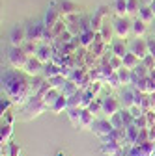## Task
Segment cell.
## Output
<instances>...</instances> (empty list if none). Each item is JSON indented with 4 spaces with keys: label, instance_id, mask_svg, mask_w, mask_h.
I'll list each match as a JSON object with an SVG mask.
<instances>
[{
    "label": "cell",
    "instance_id": "4fadbf2b",
    "mask_svg": "<svg viewBox=\"0 0 155 156\" xmlns=\"http://www.w3.org/2000/svg\"><path fill=\"white\" fill-rule=\"evenodd\" d=\"M58 21H62V13L58 11L54 6H51V8L47 9V13H45V21H43V23H45L47 28H52Z\"/></svg>",
    "mask_w": 155,
    "mask_h": 156
},
{
    "label": "cell",
    "instance_id": "8d00e7d4",
    "mask_svg": "<svg viewBox=\"0 0 155 156\" xmlns=\"http://www.w3.org/2000/svg\"><path fill=\"white\" fill-rule=\"evenodd\" d=\"M88 110L92 112V113H103V99L101 101H92L90 102V106H88Z\"/></svg>",
    "mask_w": 155,
    "mask_h": 156
},
{
    "label": "cell",
    "instance_id": "1f68e13d",
    "mask_svg": "<svg viewBox=\"0 0 155 156\" xmlns=\"http://www.w3.org/2000/svg\"><path fill=\"white\" fill-rule=\"evenodd\" d=\"M142 4L140 0H127V15H138Z\"/></svg>",
    "mask_w": 155,
    "mask_h": 156
},
{
    "label": "cell",
    "instance_id": "7bdbcfd3",
    "mask_svg": "<svg viewBox=\"0 0 155 156\" xmlns=\"http://www.w3.org/2000/svg\"><path fill=\"white\" fill-rule=\"evenodd\" d=\"M149 140L155 141V126H149Z\"/></svg>",
    "mask_w": 155,
    "mask_h": 156
},
{
    "label": "cell",
    "instance_id": "ac0fdd59",
    "mask_svg": "<svg viewBox=\"0 0 155 156\" xmlns=\"http://www.w3.org/2000/svg\"><path fill=\"white\" fill-rule=\"evenodd\" d=\"M99 34H101V37H103L105 43H112V35L116 34L114 32V24H110L108 21H105L103 26H101V30H99Z\"/></svg>",
    "mask_w": 155,
    "mask_h": 156
},
{
    "label": "cell",
    "instance_id": "4316f807",
    "mask_svg": "<svg viewBox=\"0 0 155 156\" xmlns=\"http://www.w3.org/2000/svg\"><path fill=\"white\" fill-rule=\"evenodd\" d=\"M138 126L137 125H129L127 128H125V132H127V143H131V145H134V141H137V138H138Z\"/></svg>",
    "mask_w": 155,
    "mask_h": 156
},
{
    "label": "cell",
    "instance_id": "ee69618b",
    "mask_svg": "<svg viewBox=\"0 0 155 156\" xmlns=\"http://www.w3.org/2000/svg\"><path fill=\"white\" fill-rule=\"evenodd\" d=\"M149 78H151V80L155 82V69H151V71H149Z\"/></svg>",
    "mask_w": 155,
    "mask_h": 156
},
{
    "label": "cell",
    "instance_id": "d6986e66",
    "mask_svg": "<svg viewBox=\"0 0 155 156\" xmlns=\"http://www.w3.org/2000/svg\"><path fill=\"white\" fill-rule=\"evenodd\" d=\"M64 110H67V97L64 93H60V97L54 101V104L51 106V112L52 113H62Z\"/></svg>",
    "mask_w": 155,
    "mask_h": 156
},
{
    "label": "cell",
    "instance_id": "7402d4cb",
    "mask_svg": "<svg viewBox=\"0 0 155 156\" xmlns=\"http://www.w3.org/2000/svg\"><path fill=\"white\" fill-rule=\"evenodd\" d=\"M36 56L40 58L43 63H47V62L52 60V48H51L47 43H43V45H40V48H37V54H36Z\"/></svg>",
    "mask_w": 155,
    "mask_h": 156
},
{
    "label": "cell",
    "instance_id": "74e56055",
    "mask_svg": "<svg viewBox=\"0 0 155 156\" xmlns=\"http://www.w3.org/2000/svg\"><path fill=\"white\" fill-rule=\"evenodd\" d=\"M108 86H110V87H114V89L122 86V80H120V76H118V73H116V71L108 76Z\"/></svg>",
    "mask_w": 155,
    "mask_h": 156
},
{
    "label": "cell",
    "instance_id": "5b68a950",
    "mask_svg": "<svg viewBox=\"0 0 155 156\" xmlns=\"http://www.w3.org/2000/svg\"><path fill=\"white\" fill-rule=\"evenodd\" d=\"M112 130H114V125H112L110 119H107V117H105V119H95L93 125H92V132L97 136V138H103V140Z\"/></svg>",
    "mask_w": 155,
    "mask_h": 156
},
{
    "label": "cell",
    "instance_id": "30bf717a",
    "mask_svg": "<svg viewBox=\"0 0 155 156\" xmlns=\"http://www.w3.org/2000/svg\"><path fill=\"white\" fill-rule=\"evenodd\" d=\"M25 41H26V26H21V24L13 26L11 32H9V43H11V47H21Z\"/></svg>",
    "mask_w": 155,
    "mask_h": 156
},
{
    "label": "cell",
    "instance_id": "3957f363",
    "mask_svg": "<svg viewBox=\"0 0 155 156\" xmlns=\"http://www.w3.org/2000/svg\"><path fill=\"white\" fill-rule=\"evenodd\" d=\"M28 58H30V56L25 52V48H23V47H11V48H9V54H8V60H9L11 67L21 69V71L26 67Z\"/></svg>",
    "mask_w": 155,
    "mask_h": 156
},
{
    "label": "cell",
    "instance_id": "7dc6e473",
    "mask_svg": "<svg viewBox=\"0 0 155 156\" xmlns=\"http://www.w3.org/2000/svg\"><path fill=\"white\" fill-rule=\"evenodd\" d=\"M151 156H155V151H153V154H151Z\"/></svg>",
    "mask_w": 155,
    "mask_h": 156
},
{
    "label": "cell",
    "instance_id": "44dd1931",
    "mask_svg": "<svg viewBox=\"0 0 155 156\" xmlns=\"http://www.w3.org/2000/svg\"><path fill=\"white\" fill-rule=\"evenodd\" d=\"M146 32H148V23H144L140 17L137 21H133V35L134 37H142V35H146Z\"/></svg>",
    "mask_w": 155,
    "mask_h": 156
},
{
    "label": "cell",
    "instance_id": "bcb514c9",
    "mask_svg": "<svg viewBox=\"0 0 155 156\" xmlns=\"http://www.w3.org/2000/svg\"><path fill=\"white\" fill-rule=\"evenodd\" d=\"M56 156H64V152H56Z\"/></svg>",
    "mask_w": 155,
    "mask_h": 156
},
{
    "label": "cell",
    "instance_id": "ffe728a7",
    "mask_svg": "<svg viewBox=\"0 0 155 156\" xmlns=\"http://www.w3.org/2000/svg\"><path fill=\"white\" fill-rule=\"evenodd\" d=\"M79 39H81V45L82 47H92V43L95 41V32L92 28H86L84 32L79 34Z\"/></svg>",
    "mask_w": 155,
    "mask_h": 156
},
{
    "label": "cell",
    "instance_id": "603a6c76",
    "mask_svg": "<svg viewBox=\"0 0 155 156\" xmlns=\"http://www.w3.org/2000/svg\"><path fill=\"white\" fill-rule=\"evenodd\" d=\"M67 117H69V121L75 128H79L81 125V115H82V108H67Z\"/></svg>",
    "mask_w": 155,
    "mask_h": 156
},
{
    "label": "cell",
    "instance_id": "d4e9b609",
    "mask_svg": "<svg viewBox=\"0 0 155 156\" xmlns=\"http://www.w3.org/2000/svg\"><path fill=\"white\" fill-rule=\"evenodd\" d=\"M138 17L142 19L144 23H153L155 21V13H153V9H151V6L149 4H144L142 8H140V11H138Z\"/></svg>",
    "mask_w": 155,
    "mask_h": 156
},
{
    "label": "cell",
    "instance_id": "d6a6232c",
    "mask_svg": "<svg viewBox=\"0 0 155 156\" xmlns=\"http://www.w3.org/2000/svg\"><path fill=\"white\" fill-rule=\"evenodd\" d=\"M21 47L25 48V52H26L28 56H36V54H37V48H40V47L36 45V41H30V39H26Z\"/></svg>",
    "mask_w": 155,
    "mask_h": 156
},
{
    "label": "cell",
    "instance_id": "60d3db41",
    "mask_svg": "<svg viewBox=\"0 0 155 156\" xmlns=\"http://www.w3.org/2000/svg\"><path fill=\"white\" fill-rule=\"evenodd\" d=\"M11 99H2V102H0V112H2V115H6L8 113V110H9V106H11Z\"/></svg>",
    "mask_w": 155,
    "mask_h": 156
},
{
    "label": "cell",
    "instance_id": "e575fe53",
    "mask_svg": "<svg viewBox=\"0 0 155 156\" xmlns=\"http://www.w3.org/2000/svg\"><path fill=\"white\" fill-rule=\"evenodd\" d=\"M146 141H149V128H140L138 130V138H137V141H134V145H142Z\"/></svg>",
    "mask_w": 155,
    "mask_h": 156
},
{
    "label": "cell",
    "instance_id": "9a60e30c",
    "mask_svg": "<svg viewBox=\"0 0 155 156\" xmlns=\"http://www.w3.org/2000/svg\"><path fill=\"white\" fill-rule=\"evenodd\" d=\"M93 121H95V113H92L88 108H82V115H81V125H79V130L92 128Z\"/></svg>",
    "mask_w": 155,
    "mask_h": 156
},
{
    "label": "cell",
    "instance_id": "f35d334b",
    "mask_svg": "<svg viewBox=\"0 0 155 156\" xmlns=\"http://www.w3.org/2000/svg\"><path fill=\"white\" fill-rule=\"evenodd\" d=\"M110 65L118 71V69H122L123 67V58H120V56H116V54H112V58H110Z\"/></svg>",
    "mask_w": 155,
    "mask_h": 156
},
{
    "label": "cell",
    "instance_id": "83f0119b",
    "mask_svg": "<svg viewBox=\"0 0 155 156\" xmlns=\"http://www.w3.org/2000/svg\"><path fill=\"white\" fill-rule=\"evenodd\" d=\"M60 97V91H58V87H51L45 95H43V99H45V102L49 104V110H51V106L54 104V101Z\"/></svg>",
    "mask_w": 155,
    "mask_h": 156
},
{
    "label": "cell",
    "instance_id": "cb8c5ba5",
    "mask_svg": "<svg viewBox=\"0 0 155 156\" xmlns=\"http://www.w3.org/2000/svg\"><path fill=\"white\" fill-rule=\"evenodd\" d=\"M43 74H45V78L58 76V74H62V67L56 65V63H52V62H47V63L43 65Z\"/></svg>",
    "mask_w": 155,
    "mask_h": 156
},
{
    "label": "cell",
    "instance_id": "c3c4849f",
    "mask_svg": "<svg viewBox=\"0 0 155 156\" xmlns=\"http://www.w3.org/2000/svg\"><path fill=\"white\" fill-rule=\"evenodd\" d=\"M19 156H21V154H19Z\"/></svg>",
    "mask_w": 155,
    "mask_h": 156
},
{
    "label": "cell",
    "instance_id": "f6af8a7d",
    "mask_svg": "<svg viewBox=\"0 0 155 156\" xmlns=\"http://www.w3.org/2000/svg\"><path fill=\"white\" fill-rule=\"evenodd\" d=\"M142 2H144V4H151V2H153V0H142Z\"/></svg>",
    "mask_w": 155,
    "mask_h": 156
},
{
    "label": "cell",
    "instance_id": "f546056e",
    "mask_svg": "<svg viewBox=\"0 0 155 156\" xmlns=\"http://www.w3.org/2000/svg\"><path fill=\"white\" fill-rule=\"evenodd\" d=\"M114 11H116V17H125L127 15V0H114Z\"/></svg>",
    "mask_w": 155,
    "mask_h": 156
},
{
    "label": "cell",
    "instance_id": "8fae6325",
    "mask_svg": "<svg viewBox=\"0 0 155 156\" xmlns=\"http://www.w3.org/2000/svg\"><path fill=\"white\" fill-rule=\"evenodd\" d=\"M43 62L40 60V58H37V56H30L28 58V63H26V67L23 69L28 76H37V74H40V73H43Z\"/></svg>",
    "mask_w": 155,
    "mask_h": 156
},
{
    "label": "cell",
    "instance_id": "6da1fadb",
    "mask_svg": "<svg viewBox=\"0 0 155 156\" xmlns=\"http://www.w3.org/2000/svg\"><path fill=\"white\" fill-rule=\"evenodd\" d=\"M2 89L6 95L17 104H25L32 93V84L28 80V74L21 73V69H6L2 73Z\"/></svg>",
    "mask_w": 155,
    "mask_h": 156
},
{
    "label": "cell",
    "instance_id": "5bb4252c",
    "mask_svg": "<svg viewBox=\"0 0 155 156\" xmlns=\"http://www.w3.org/2000/svg\"><path fill=\"white\" fill-rule=\"evenodd\" d=\"M110 50H112V54H116V56L123 58V56L129 52V47H127V43H125V39L118 37L116 41H112V43H110Z\"/></svg>",
    "mask_w": 155,
    "mask_h": 156
},
{
    "label": "cell",
    "instance_id": "836d02e7",
    "mask_svg": "<svg viewBox=\"0 0 155 156\" xmlns=\"http://www.w3.org/2000/svg\"><path fill=\"white\" fill-rule=\"evenodd\" d=\"M134 125H137L138 128H149L151 126V123H149V119H148L146 113H140L138 117H134Z\"/></svg>",
    "mask_w": 155,
    "mask_h": 156
},
{
    "label": "cell",
    "instance_id": "8992f818",
    "mask_svg": "<svg viewBox=\"0 0 155 156\" xmlns=\"http://www.w3.org/2000/svg\"><path fill=\"white\" fill-rule=\"evenodd\" d=\"M52 6L62 13V17H71V15H75V13L81 11V6L75 4V2H71V0H54Z\"/></svg>",
    "mask_w": 155,
    "mask_h": 156
},
{
    "label": "cell",
    "instance_id": "52a82bcc",
    "mask_svg": "<svg viewBox=\"0 0 155 156\" xmlns=\"http://www.w3.org/2000/svg\"><path fill=\"white\" fill-rule=\"evenodd\" d=\"M129 50H131L133 54H137L140 60H144V58L149 54L148 41H146V39H142V37H134L133 41H131V45H129Z\"/></svg>",
    "mask_w": 155,
    "mask_h": 156
},
{
    "label": "cell",
    "instance_id": "7a4b0ae2",
    "mask_svg": "<svg viewBox=\"0 0 155 156\" xmlns=\"http://www.w3.org/2000/svg\"><path fill=\"white\" fill-rule=\"evenodd\" d=\"M49 110V104L45 102V99L41 95H32L30 99L25 102V119H32V117H37L41 115L43 112Z\"/></svg>",
    "mask_w": 155,
    "mask_h": 156
},
{
    "label": "cell",
    "instance_id": "f1b7e54d",
    "mask_svg": "<svg viewBox=\"0 0 155 156\" xmlns=\"http://www.w3.org/2000/svg\"><path fill=\"white\" fill-rule=\"evenodd\" d=\"M11 134H13V126L8 125V123H2V134H0V141H2V145L9 143Z\"/></svg>",
    "mask_w": 155,
    "mask_h": 156
},
{
    "label": "cell",
    "instance_id": "b9f144b4",
    "mask_svg": "<svg viewBox=\"0 0 155 156\" xmlns=\"http://www.w3.org/2000/svg\"><path fill=\"white\" fill-rule=\"evenodd\" d=\"M148 47H149V54L155 58V39H149V41H148Z\"/></svg>",
    "mask_w": 155,
    "mask_h": 156
},
{
    "label": "cell",
    "instance_id": "e0dca14e",
    "mask_svg": "<svg viewBox=\"0 0 155 156\" xmlns=\"http://www.w3.org/2000/svg\"><path fill=\"white\" fill-rule=\"evenodd\" d=\"M140 62H142V60H140L137 54H133L131 50L123 56V67H127V69H131V71H133V69H137V67L140 65Z\"/></svg>",
    "mask_w": 155,
    "mask_h": 156
},
{
    "label": "cell",
    "instance_id": "ba28073f",
    "mask_svg": "<svg viewBox=\"0 0 155 156\" xmlns=\"http://www.w3.org/2000/svg\"><path fill=\"white\" fill-rule=\"evenodd\" d=\"M122 108H123L122 102L116 99V97H112V95H108V97L103 99V115H107V117H112L114 113H118Z\"/></svg>",
    "mask_w": 155,
    "mask_h": 156
},
{
    "label": "cell",
    "instance_id": "2e32d148",
    "mask_svg": "<svg viewBox=\"0 0 155 156\" xmlns=\"http://www.w3.org/2000/svg\"><path fill=\"white\" fill-rule=\"evenodd\" d=\"M137 104V93L134 89H125L123 95H122V106L123 108H133Z\"/></svg>",
    "mask_w": 155,
    "mask_h": 156
},
{
    "label": "cell",
    "instance_id": "277c9868",
    "mask_svg": "<svg viewBox=\"0 0 155 156\" xmlns=\"http://www.w3.org/2000/svg\"><path fill=\"white\" fill-rule=\"evenodd\" d=\"M112 24H114L116 35L122 37V39H127V35L133 34V21H131L127 15H125V17H116Z\"/></svg>",
    "mask_w": 155,
    "mask_h": 156
},
{
    "label": "cell",
    "instance_id": "9c48e42d",
    "mask_svg": "<svg viewBox=\"0 0 155 156\" xmlns=\"http://www.w3.org/2000/svg\"><path fill=\"white\" fill-rule=\"evenodd\" d=\"M45 23H36V24H28L26 26V39L30 41H43V35H45Z\"/></svg>",
    "mask_w": 155,
    "mask_h": 156
},
{
    "label": "cell",
    "instance_id": "d590c367",
    "mask_svg": "<svg viewBox=\"0 0 155 156\" xmlns=\"http://www.w3.org/2000/svg\"><path fill=\"white\" fill-rule=\"evenodd\" d=\"M133 74H134V76H138V78H146V76H149V69L140 62V65H138L137 69H133Z\"/></svg>",
    "mask_w": 155,
    "mask_h": 156
},
{
    "label": "cell",
    "instance_id": "7c38bea8",
    "mask_svg": "<svg viewBox=\"0 0 155 156\" xmlns=\"http://www.w3.org/2000/svg\"><path fill=\"white\" fill-rule=\"evenodd\" d=\"M122 151H123V145L116 143V141H108V140H105V143L101 145V152H103L105 156H120Z\"/></svg>",
    "mask_w": 155,
    "mask_h": 156
},
{
    "label": "cell",
    "instance_id": "ab89813d",
    "mask_svg": "<svg viewBox=\"0 0 155 156\" xmlns=\"http://www.w3.org/2000/svg\"><path fill=\"white\" fill-rule=\"evenodd\" d=\"M142 63H144V65L151 71V69H155V58H153L151 54H148V56L144 58V60H142Z\"/></svg>",
    "mask_w": 155,
    "mask_h": 156
},
{
    "label": "cell",
    "instance_id": "4dcf8cb0",
    "mask_svg": "<svg viewBox=\"0 0 155 156\" xmlns=\"http://www.w3.org/2000/svg\"><path fill=\"white\" fill-rule=\"evenodd\" d=\"M77 91H79V84H75L73 80H69V78H67V82H66L64 87H62V93H64L66 97H71V95H75Z\"/></svg>",
    "mask_w": 155,
    "mask_h": 156
},
{
    "label": "cell",
    "instance_id": "484cf974",
    "mask_svg": "<svg viewBox=\"0 0 155 156\" xmlns=\"http://www.w3.org/2000/svg\"><path fill=\"white\" fill-rule=\"evenodd\" d=\"M116 73H118L120 80H122V86H131V82H133V71L131 69L122 67V69H118Z\"/></svg>",
    "mask_w": 155,
    "mask_h": 156
}]
</instances>
